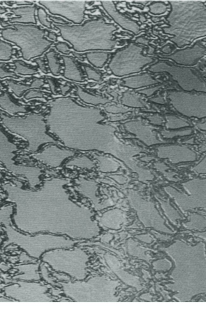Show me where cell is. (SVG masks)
<instances>
[{
    "mask_svg": "<svg viewBox=\"0 0 206 310\" xmlns=\"http://www.w3.org/2000/svg\"><path fill=\"white\" fill-rule=\"evenodd\" d=\"M42 94L40 92L36 91H29L25 96V97L27 99H29L35 97H42Z\"/></svg>",
    "mask_w": 206,
    "mask_h": 310,
    "instance_id": "obj_29",
    "label": "cell"
},
{
    "mask_svg": "<svg viewBox=\"0 0 206 310\" xmlns=\"http://www.w3.org/2000/svg\"><path fill=\"white\" fill-rule=\"evenodd\" d=\"M85 68L88 78L96 81H99L100 80L101 75L96 71L89 66H85Z\"/></svg>",
    "mask_w": 206,
    "mask_h": 310,
    "instance_id": "obj_26",
    "label": "cell"
},
{
    "mask_svg": "<svg viewBox=\"0 0 206 310\" xmlns=\"http://www.w3.org/2000/svg\"><path fill=\"white\" fill-rule=\"evenodd\" d=\"M85 55L88 62L98 68H102L107 61L109 57V54L104 51L89 52Z\"/></svg>",
    "mask_w": 206,
    "mask_h": 310,
    "instance_id": "obj_14",
    "label": "cell"
},
{
    "mask_svg": "<svg viewBox=\"0 0 206 310\" xmlns=\"http://www.w3.org/2000/svg\"><path fill=\"white\" fill-rule=\"evenodd\" d=\"M48 14L45 9L41 7L37 9V16L39 22L43 26L48 28H52V22L47 18Z\"/></svg>",
    "mask_w": 206,
    "mask_h": 310,
    "instance_id": "obj_24",
    "label": "cell"
},
{
    "mask_svg": "<svg viewBox=\"0 0 206 310\" xmlns=\"http://www.w3.org/2000/svg\"><path fill=\"white\" fill-rule=\"evenodd\" d=\"M19 17L10 18L8 21L11 23L15 22L23 24H37L35 15L37 8L36 5L33 6H29L18 7L12 8H8Z\"/></svg>",
    "mask_w": 206,
    "mask_h": 310,
    "instance_id": "obj_9",
    "label": "cell"
},
{
    "mask_svg": "<svg viewBox=\"0 0 206 310\" xmlns=\"http://www.w3.org/2000/svg\"><path fill=\"white\" fill-rule=\"evenodd\" d=\"M61 89L62 94H64L69 90V87L68 86H65L61 87Z\"/></svg>",
    "mask_w": 206,
    "mask_h": 310,
    "instance_id": "obj_38",
    "label": "cell"
},
{
    "mask_svg": "<svg viewBox=\"0 0 206 310\" xmlns=\"http://www.w3.org/2000/svg\"><path fill=\"white\" fill-rule=\"evenodd\" d=\"M45 61L44 58H39L34 59L33 62H36L41 70L45 72L46 71Z\"/></svg>",
    "mask_w": 206,
    "mask_h": 310,
    "instance_id": "obj_31",
    "label": "cell"
},
{
    "mask_svg": "<svg viewBox=\"0 0 206 310\" xmlns=\"http://www.w3.org/2000/svg\"><path fill=\"white\" fill-rule=\"evenodd\" d=\"M168 97L173 107L183 115L199 118L206 116L205 94L172 92L168 94Z\"/></svg>",
    "mask_w": 206,
    "mask_h": 310,
    "instance_id": "obj_5",
    "label": "cell"
},
{
    "mask_svg": "<svg viewBox=\"0 0 206 310\" xmlns=\"http://www.w3.org/2000/svg\"><path fill=\"white\" fill-rule=\"evenodd\" d=\"M58 54L54 49H51L45 54L50 71L55 75L59 74L61 70V64Z\"/></svg>",
    "mask_w": 206,
    "mask_h": 310,
    "instance_id": "obj_17",
    "label": "cell"
},
{
    "mask_svg": "<svg viewBox=\"0 0 206 310\" xmlns=\"http://www.w3.org/2000/svg\"><path fill=\"white\" fill-rule=\"evenodd\" d=\"M123 81L122 85L133 89L153 85L158 83L156 80L147 74L125 78Z\"/></svg>",
    "mask_w": 206,
    "mask_h": 310,
    "instance_id": "obj_10",
    "label": "cell"
},
{
    "mask_svg": "<svg viewBox=\"0 0 206 310\" xmlns=\"http://www.w3.org/2000/svg\"><path fill=\"white\" fill-rule=\"evenodd\" d=\"M147 118L150 122L154 124L160 125L163 122L161 117L157 115H154L149 116Z\"/></svg>",
    "mask_w": 206,
    "mask_h": 310,
    "instance_id": "obj_28",
    "label": "cell"
},
{
    "mask_svg": "<svg viewBox=\"0 0 206 310\" xmlns=\"http://www.w3.org/2000/svg\"><path fill=\"white\" fill-rule=\"evenodd\" d=\"M159 88L160 87L158 86L150 87L140 91L139 92L144 94L147 96H149L158 90Z\"/></svg>",
    "mask_w": 206,
    "mask_h": 310,
    "instance_id": "obj_30",
    "label": "cell"
},
{
    "mask_svg": "<svg viewBox=\"0 0 206 310\" xmlns=\"http://www.w3.org/2000/svg\"><path fill=\"white\" fill-rule=\"evenodd\" d=\"M12 45L2 40H0V59L2 61L10 59L12 55Z\"/></svg>",
    "mask_w": 206,
    "mask_h": 310,
    "instance_id": "obj_23",
    "label": "cell"
},
{
    "mask_svg": "<svg viewBox=\"0 0 206 310\" xmlns=\"http://www.w3.org/2000/svg\"><path fill=\"white\" fill-rule=\"evenodd\" d=\"M54 47L59 52L64 54H68L70 52V47L65 42L59 41L55 44Z\"/></svg>",
    "mask_w": 206,
    "mask_h": 310,
    "instance_id": "obj_27",
    "label": "cell"
},
{
    "mask_svg": "<svg viewBox=\"0 0 206 310\" xmlns=\"http://www.w3.org/2000/svg\"><path fill=\"white\" fill-rule=\"evenodd\" d=\"M51 117L54 126L65 127L73 134L74 143H80L92 139L105 118L98 109L82 106L68 97L58 102Z\"/></svg>",
    "mask_w": 206,
    "mask_h": 310,
    "instance_id": "obj_1",
    "label": "cell"
},
{
    "mask_svg": "<svg viewBox=\"0 0 206 310\" xmlns=\"http://www.w3.org/2000/svg\"><path fill=\"white\" fill-rule=\"evenodd\" d=\"M123 216L122 213L119 210L113 209L103 214L101 221L105 227L117 229L123 222Z\"/></svg>",
    "mask_w": 206,
    "mask_h": 310,
    "instance_id": "obj_12",
    "label": "cell"
},
{
    "mask_svg": "<svg viewBox=\"0 0 206 310\" xmlns=\"http://www.w3.org/2000/svg\"><path fill=\"white\" fill-rule=\"evenodd\" d=\"M121 100L123 105L130 107L139 108L144 106L139 95L129 92L124 93Z\"/></svg>",
    "mask_w": 206,
    "mask_h": 310,
    "instance_id": "obj_18",
    "label": "cell"
},
{
    "mask_svg": "<svg viewBox=\"0 0 206 310\" xmlns=\"http://www.w3.org/2000/svg\"><path fill=\"white\" fill-rule=\"evenodd\" d=\"M47 36L49 38L54 41H56L57 40L58 36L53 32H48Z\"/></svg>",
    "mask_w": 206,
    "mask_h": 310,
    "instance_id": "obj_36",
    "label": "cell"
},
{
    "mask_svg": "<svg viewBox=\"0 0 206 310\" xmlns=\"http://www.w3.org/2000/svg\"><path fill=\"white\" fill-rule=\"evenodd\" d=\"M149 70L154 73L168 72L173 79L185 91H206L205 83L188 68L171 66L164 63H158L151 66Z\"/></svg>",
    "mask_w": 206,
    "mask_h": 310,
    "instance_id": "obj_6",
    "label": "cell"
},
{
    "mask_svg": "<svg viewBox=\"0 0 206 310\" xmlns=\"http://www.w3.org/2000/svg\"><path fill=\"white\" fill-rule=\"evenodd\" d=\"M39 4L52 14L61 16L75 24H80L85 18V1H40Z\"/></svg>",
    "mask_w": 206,
    "mask_h": 310,
    "instance_id": "obj_7",
    "label": "cell"
},
{
    "mask_svg": "<svg viewBox=\"0 0 206 310\" xmlns=\"http://www.w3.org/2000/svg\"><path fill=\"white\" fill-rule=\"evenodd\" d=\"M150 100L154 102L159 104H163L165 103L164 99L161 96L153 97Z\"/></svg>",
    "mask_w": 206,
    "mask_h": 310,
    "instance_id": "obj_34",
    "label": "cell"
},
{
    "mask_svg": "<svg viewBox=\"0 0 206 310\" xmlns=\"http://www.w3.org/2000/svg\"><path fill=\"white\" fill-rule=\"evenodd\" d=\"M53 25L77 51L111 50L116 45L113 34L117 28L102 18L88 20L79 25Z\"/></svg>",
    "mask_w": 206,
    "mask_h": 310,
    "instance_id": "obj_2",
    "label": "cell"
},
{
    "mask_svg": "<svg viewBox=\"0 0 206 310\" xmlns=\"http://www.w3.org/2000/svg\"><path fill=\"white\" fill-rule=\"evenodd\" d=\"M14 73L13 72L6 71L2 67L0 68V78H2L8 76H13Z\"/></svg>",
    "mask_w": 206,
    "mask_h": 310,
    "instance_id": "obj_33",
    "label": "cell"
},
{
    "mask_svg": "<svg viewBox=\"0 0 206 310\" xmlns=\"http://www.w3.org/2000/svg\"><path fill=\"white\" fill-rule=\"evenodd\" d=\"M7 11L6 8H4L2 7H0V14H2Z\"/></svg>",
    "mask_w": 206,
    "mask_h": 310,
    "instance_id": "obj_41",
    "label": "cell"
},
{
    "mask_svg": "<svg viewBox=\"0 0 206 310\" xmlns=\"http://www.w3.org/2000/svg\"><path fill=\"white\" fill-rule=\"evenodd\" d=\"M105 109L107 112L114 114H125L129 111V109L124 107L113 105L108 106Z\"/></svg>",
    "mask_w": 206,
    "mask_h": 310,
    "instance_id": "obj_25",
    "label": "cell"
},
{
    "mask_svg": "<svg viewBox=\"0 0 206 310\" xmlns=\"http://www.w3.org/2000/svg\"><path fill=\"white\" fill-rule=\"evenodd\" d=\"M15 28L2 29V37L13 42L21 50L24 59L29 60L40 56L53 43L45 37V30L34 25L14 24Z\"/></svg>",
    "mask_w": 206,
    "mask_h": 310,
    "instance_id": "obj_3",
    "label": "cell"
},
{
    "mask_svg": "<svg viewBox=\"0 0 206 310\" xmlns=\"http://www.w3.org/2000/svg\"><path fill=\"white\" fill-rule=\"evenodd\" d=\"M7 83L9 88L18 97L25 91L33 88H39L43 84L42 81L39 79L35 80L30 85L17 84L11 81H7Z\"/></svg>",
    "mask_w": 206,
    "mask_h": 310,
    "instance_id": "obj_15",
    "label": "cell"
},
{
    "mask_svg": "<svg viewBox=\"0 0 206 310\" xmlns=\"http://www.w3.org/2000/svg\"><path fill=\"white\" fill-rule=\"evenodd\" d=\"M98 161L99 170L104 172H109L116 170L118 166L116 162L108 157L98 156L97 157Z\"/></svg>",
    "mask_w": 206,
    "mask_h": 310,
    "instance_id": "obj_19",
    "label": "cell"
},
{
    "mask_svg": "<svg viewBox=\"0 0 206 310\" xmlns=\"http://www.w3.org/2000/svg\"><path fill=\"white\" fill-rule=\"evenodd\" d=\"M60 57L63 60L65 66L64 77L72 81H82L83 78L81 73L73 59L68 56L62 55Z\"/></svg>",
    "mask_w": 206,
    "mask_h": 310,
    "instance_id": "obj_11",
    "label": "cell"
},
{
    "mask_svg": "<svg viewBox=\"0 0 206 310\" xmlns=\"http://www.w3.org/2000/svg\"><path fill=\"white\" fill-rule=\"evenodd\" d=\"M198 126L200 128L203 129H205V123L201 124L198 125Z\"/></svg>",
    "mask_w": 206,
    "mask_h": 310,
    "instance_id": "obj_40",
    "label": "cell"
},
{
    "mask_svg": "<svg viewBox=\"0 0 206 310\" xmlns=\"http://www.w3.org/2000/svg\"><path fill=\"white\" fill-rule=\"evenodd\" d=\"M0 104L2 108L11 114L25 112L26 110L22 106L18 105L13 102L8 95L5 94L0 97Z\"/></svg>",
    "mask_w": 206,
    "mask_h": 310,
    "instance_id": "obj_16",
    "label": "cell"
},
{
    "mask_svg": "<svg viewBox=\"0 0 206 310\" xmlns=\"http://www.w3.org/2000/svg\"><path fill=\"white\" fill-rule=\"evenodd\" d=\"M49 17L51 20H52L54 22L59 25H66L69 23L68 21L60 18L53 17L51 16H49Z\"/></svg>",
    "mask_w": 206,
    "mask_h": 310,
    "instance_id": "obj_32",
    "label": "cell"
},
{
    "mask_svg": "<svg viewBox=\"0 0 206 310\" xmlns=\"http://www.w3.org/2000/svg\"><path fill=\"white\" fill-rule=\"evenodd\" d=\"M71 160L69 162L68 165L88 170L92 169L94 167L93 162L86 156L76 157Z\"/></svg>",
    "mask_w": 206,
    "mask_h": 310,
    "instance_id": "obj_20",
    "label": "cell"
},
{
    "mask_svg": "<svg viewBox=\"0 0 206 310\" xmlns=\"http://www.w3.org/2000/svg\"><path fill=\"white\" fill-rule=\"evenodd\" d=\"M142 51L140 47L131 43L114 54L109 68L114 75L119 77L139 72L153 61L150 57L143 55Z\"/></svg>",
    "mask_w": 206,
    "mask_h": 310,
    "instance_id": "obj_4",
    "label": "cell"
},
{
    "mask_svg": "<svg viewBox=\"0 0 206 310\" xmlns=\"http://www.w3.org/2000/svg\"><path fill=\"white\" fill-rule=\"evenodd\" d=\"M15 4L17 5H32L33 3L27 1H15Z\"/></svg>",
    "mask_w": 206,
    "mask_h": 310,
    "instance_id": "obj_37",
    "label": "cell"
},
{
    "mask_svg": "<svg viewBox=\"0 0 206 310\" xmlns=\"http://www.w3.org/2000/svg\"><path fill=\"white\" fill-rule=\"evenodd\" d=\"M48 81L49 84V85L50 86L51 90L53 92L55 91V88L54 84H53L52 82L50 80Z\"/></svg>",
    "mask_w": 206,
    "mask_h": 310,
    "instance_id": "obj_39",
    "label": "cell"
},
{
    "mask_svg": "<svg viewBox=\"0 0 206 310\" xmlns=\"http://www.w3.org/2000/svg\"><path fill=\"white\" fill-rule=\"evenodd\" d=\"M167 127L170 128H176L189 125L188 123L184 120L173 115L166 116Z\"/></svg>",
    "mask_w": 206,
    "mask_h": 310,
    "instance_id": "obj_21",
    "label": "cell"
},
{
    "mask_svg": "<svg viewBox=\"0 0 206 310\" xmlns=\"http://www.w3.org/2000/svg\"><path fill=\"white\" fill-rule=\"evenodd\" d=\"M15 68V71L19 74H32L36 73L35 69L21 60L14 61Z\"/></svg>",
    "mask_w": 206,
    "mask_h": 310,
    "instance_id": "obj_22",
    "label": "cell"
},
{
    "mask_svg": "<svg viewBox=\"0 0 206 310\" xmlns=\"http://www.w3.org/2000/svg\"><path fill=\"white\" fill-rule=\"evenodd\" d=\"M101 3L105 12L116 24L135 34L138 33L139 27L137 23L119 12L113 1H101Z\"/></svg>",
    "mask_w": 206,
    "mask_h": 310,
    "instance_id": "obj_8",
    "label": "cell"
},
{
    "mask_svg": "<svg viewBox=\"0 0 206 310\" xmlns=\"http://www.w3.org/2000/svg\"><path fill=\"white\" fill-rule=\"evenodd\" d=\"M77 94L80 99L88 104L94 105L104 104L109 102V100L106 97L89 93L80 87L78 88Z\"/></svg>",
    "mask_w": 206,
    "mask_h": 310,
    "instance_id": "obj_13",
    "label": "cell"
},
{
    "mask_svg": "<svg viewBox=\"0 0 206 310\" xmlns=\"http://www.w3.org/2000/svg\"><path fill=\"white\" fill-rule=\"evenodd\" d=\"M128 117V116L126 115H118L116 116H114L112 117V120L113 121H116L119 120H121L125 119Z\"/></svg>",
    "mask_w": 206,
    "mask_h": 310,
    "instance_id": "obj_35",
    "label": "cell"
}]
</instances>
